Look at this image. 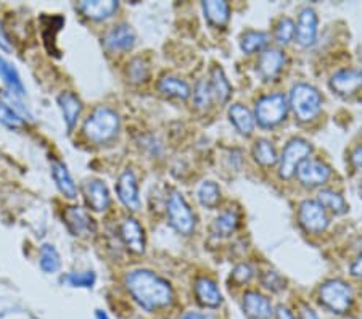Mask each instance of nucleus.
Returning a JSON list of instances; mask_svg holds the SVG:
<instances>
[{
  "instance_id": "nucleus-46",
  "label": "nucleus",
  "mask_w": 362,
  "mask_h": 319,
  "mask_svg": "<svg viewBox=\"0 0 362 319\" xmlns=\"http://www.w3.org/2000/svg\"><path fill=\"white\" fill-rule=\"evenodd\" d=\"M177 319H211V318H209L206 313H203V311L189 310V311H184Z\"/></svg>"
},
{
  "instance_id": "nucleus-48",
  "label": "nucleus",
  "mask_w": 362,
  "mask_h": 319,
  "mask_svg": "<svg viewBox=\"0 0 362 319\" xmlns=\"http://www.w3.org/2000/svg\"><path fill=\"white\" fill-rule=\"evenodd\" d=\"M95 319H112L108 316V313L107 311H103V310H95Z\"/></svg>"
},
{
  "instance_id": "nucleus-33",
  "label": "nucleus",
  "mask_w": 362,
  "mask_h": 319,
  "mask_svg": "<svg viewBox=\"0 0 362 319\" xmlns=\"http://www.w3.org/2000/svg\"><path fill=\"white\" fill-rule=\"evenodd\" d=\"M198 202L202 203V207L208 208V210H214L216 207L221 203V189L214 181H204L198 187Z\"/></svg>"
},
{
  "instance_id": "nucleus-49",
  "label": "nucleus",
  "mask_w": 362,
  "mask_h": 319,
  "mask_svg": "<svg viewBox=\"0 0 362 319\" xmlns=\"http://www.w3.org/2000/svg\"><path fill=\"white\" fill-rule=\"evenodd\" d=\"M361 305H362V290H361Z\"/></svg>"
},
{
  "instance_id": "nucleus-17",
  "label": "nucleus",
  "mask_w": 362,
  "mask_h": 319,
  "mask_svg": "<svg viewBox=\"0 0 362 319\" xmlns=\"http://www.w3.org/2000/svg\"><path fill=\"white\" fill-rule=\"evenodd\" d=\"M119 237L127 250L132 253L145 252V231L136 218H124L119 224Z\"/></svg>"
},
{
  "instance_id": "nucleus-35",
  "label": "nucleus",
  "mask_w": 362,
  "mask_h": 319,
  "mask_svg": "<svg viewBox=\"0 0 362 319\" xmlns=\"http://www.w3.org/2000/svg\"><path fill=\"white\" fill-rule=\"evenodd\" d=\"M192 95H194V102H195L197 108L208 110L209 107L213 105L214 95H213L211 86H209V81H206V79L197 81V84L194 87V92H192Z\"/></svg>"
},
{
  "instance_id": "nucleus-39",
  "label": "nucleus",
  "mask_w": 362,
  "mask_h": 319,
  "mask_svg": "<svg viewBox=\"0 0 362 319\" xmlns=\"http://www.w3.org/2000/svg\"><path fill=\"white\" fill-rule=\"evenodd\" d=\"M0 124L11 127V129H18V127L25 126V120L21 118L18 112L10 108L7 103L0 102Z\"/></svg>"
},
{
  "instance_id": "nucleus-12",
  "label": "nucleus",
  "mask_w": 362,
  "mask_h": 319,
  "mask_svg": "<svg viewBox=\"0 0 362 319\" xmlns=\"http://www.w3.org/2000/svg\"><path fill=\"white\" fill-rule=\"evenodd\" d=\"M330 89L341 97H351L362 91V69L343 68L338 69L329 81Z\"/></svg>"
},
{
  "instance_id": "nucleus-4",
  "label": "nucleus",
  "mask_w": 362,
  "mask_h": 319,
  "mask_svg": "<svg viewBox=\"0 0 362 319\" xmlns=\"http://www.w3.org/2000/svg\"><path fill=\"white\" fill-rule=\"evenodd\" d=\"M324 98L316 87L308 83H298L290 91L288 107L303 123L313 121L322 110Z\"/></svg>"
},
{
  "instance_id": "nucleus-20",
  "label": "nucleus",
  "mask_w": 362,
  "mask_h": 319,
  "mask_svg": "<svg viewBox=\"0 0 362 319\" xmlns=\"http://www.w3.org/2000/svg\"><path fill=\"white\" fill-rule=\"evenodd\" d=\"M119 8V4L115 0H83L78 4V10L83 13L86 18L93 21H102L107 20L110 16H113Z\"/></svg>"
},
{
  "instance_id": "nucleus-15",
  "label": "nucleus",
  "mask_w": 362,
  "mask_h": 319,
  "mask_svg": "<svg viewBox=\"0 0 362 319\" xmlns=\"http://www.w3.org/2000/svg\"><path fill=\"white\" fill-rule=\"evenodd\" d=\"M285 63H287V57H285L284 50L276 47H267L259 54L256 69H258L261 79L269 83V81H274L280 73H282Z\"/></svg>"
},
{
  "instance_id": "nucleus-27",
  "label": "nucleus",
  "mask_w": 362,
  "mask_h": 319,
  "mask_svg": "<svg viewBox=\"0 0 362 319\" xmlns=\"http://www.w3.org/2000/svg\"><path fill=\"white\" fill-rule=\"evenodd\" d=\"M209 86H211L213 95L219 103H226L232 95V86L227 79L224 69L221 66H213L209 74Z\"/></svg>"
},
{
  "instance_id": "nucleus-8",
  "label": "nucleus",
  "mask_w": 362,
  "mask_h": 319,
  "mask_svg": "<svg viewBox=\"0 0 362 319\" xmlns=\"http://www.w3.org/2000/svg\"><path fill=\"white\" fill-rule=\"evenodd\" d=\"M240 308L245 319H274L276 305L259 290H245L240 300Z\"/></svg>"
},
{
  "instance_id": "nucleus-2",
  "label": "nucleus",
  "mask_w": 362,
  "mask_h": 319,
  "mask_svg": "<svg viewBox=\"0 0 362 319\" xmlns=\"http://www.w3.org/2000/svg\"><path fill=\"white\" fill-rule=\"evenodd\" d=\"M354 301L356 295L351 284L338 279V277L322 282L317 289L319 306L334 316H348L353 311Z\"/></svg>"
},
{
  "instance_id": "nucleus-3",
  "label": "nucleus",
  "mask_w": 362,
  "mask_h": 319,
  "mask_svg": "<svg viewBox=\"0 0 362 319\" xmlns=\"http://www.w3.org/2000/svg\"><path fill=\"white\" fill-rule=\"evenodd\" d=\"M121 127L119 115L110 107H97L84 121L83 132L87 141L107 144L118 136Z\"/></svg>"
},
{
  "instance_id": "nucleus-47",
  "label": "nucleus",
  "mask_w": 362,
  "mask_h": 319,
  "mask_svg": "<svg viewBox=\"0 0 362 319\" xmlns=\"http://www.w3.org/2000/svg\"><path fill=\"white\" fill-rule=\"evenodd\" d=\"M0 49L5 50V52H10V50H11L10 40H8V37H7V34H5L2 25H0Z\"/></svg>"
},
{
  "instance_id": "nucleus-9",
  "label": "nucleus",
  "mask_w": 362,
  "mask_h": 319,
  "mask_svg": "<svg viewBox=\"0 0 362 319\" xmlns=\"http://www.w3.org/2000/svg\"><path fill=\"white\" fill-rule=\"evenodd\" d=\"M300 224L311 234H322L330 224L329 214L317 200H303L298 208Z\"/></svg>"
},
{
  "instance_id": "nucleus-6",
  "label": "nucleus",
  "mask_w": 362,
  "mask_h": 319,
  "mask_svg": "<svg viewBox=\"0 0 362 319\" xmlns=\"http://www.w3.org/2000/svg\"><path fill=\"white\" fill-rule=\"evenodd\" d=\"M311 152L313 147L306 139L293 137L288 141L282 150V155H279V178L285 181L293 178L298 166L309 158Z\"/></svg>"
},
{
  "instance_id": "nucleus-38",
  "label": "nucleus",
  "mask_w": 362,
  "mask_h": 319,
  "mask_svg": "<svg viewBox=\"0 0 362 319\" xmlns=\"http://www.w3.org/2000/svg\"><path fill=\"white\" fill-rule=\"evenodd\" d=\"M95 272L93 271H83V272H69V274L65 276L66 284H69L71 287H78V289H92L93 284H95Z\"/></svg>"
},
{
  "instance_id": "nucleus-13",
  "label": "nucleus",
  "mask_w": 362,
  "mask_h": 319,
  "mask_svg": "<svg viewBox=\"0 0 362 319\" xmlns=\"http://www.w3.org/2000/svg\"><path fill=\"white\" fill-rule=\"evenodd\" d=\"M319 33V18L316 10L305 7L298 13L295 25V39L301 47H311L316 42Z\"/></svg>"
},
{
  "instance_id": "nucleus-22",
  "label": "nucleus",
  "mask_w": 362,
  "mask_h": 319,
  "mask_svg": "<svg viewBox=\"0 0 362 319\" xmlns=\"http://www.w3.org/2000/svg\"><path fill=\"white\" fill-rule=\"evenodd\" d=\"M227 113H229L230 123L242 136L248 137L253 134L256 121H255L253 112H251L248 107H245L243 103H232Z\"/></svg>"
},
{
  "instance_id": "nucleus-28",
  "label": "nucleus",
  "mask_w": 362,
  "mask_h": 319,
  "mask_svg": "<svg viewBox=\"0 0 362 319\" xmlns=\"http://www.w3.org/2000/svg\"><path fill=\"white\" fill-rule=\"evenodd\" d=\"M238 223H240V218H238L237 211H233V210L223 211L219 214V216L214 218V221L211 224L213 236L219 237V239L229 237L237 231Z\"/></svg>"
},
{
  "instance_id": "nucleus-19",
  "label": "nucleus",
  "mask_w": 362,
  "mask_h": 319,
  "mask_svg": "<svg viewBox=\"0 0 362 319\" xmlns=\"http://www.w3.org/2000/svg\"><path fill=\"white\" fill-rule=\"evenodd\" d=\"M84 199L90 210L97 213L107 211L110 203H112L108 187L98 179H92V181H87L84 184Z\"/></svg>"
},
{
  "instance_id": "nucleus-21",
  "label": "nucleus",
  "mask_w": 362,
  "mask_h": 319,
  "mask_svg": "<svg viewBox=\"0 0 362 319\" xmlns=\"http://www.w3.org/2000/svg\"><path fill=\"white\" fill-rule=\"evenodd\" d=\"M57 102L58 107L62 110L66 129L68 132H71L74 129V126L78 124L81 113H83V102H81V98L73 94V92H62V94L58 95Z\"/></svg>"
},
{
  "instance_id": "nucleus-16",
  "label": "nucleus",
  "mask_w": 362,
  "mask_h": 319,
  "mask_svg": "<svg viewBox=\"0 0 362 319\" xmlns=\"http://www.w3.org/2000/svg\"><path fill=\"white\" fill-rule=\"evenodd\" d=\"M116 194H118L119 202L124 205L129 211L140 210V195H139V185L136 174L131 170H124L118 178L116 182Z\"/></svg>"
},
{
  "instance_id": "nucleus-37",
  "label": "nucleus",
  "mask_w": 362,
  "mask_h": 319,
  "mask_svg": "<svg viewBox=\"0 0 362 319\" xmlns=\"http://www.w3.org/2000/svg\"><path fill=\"white\" fill-rule=\"evenodd\" d=\"M259 281H261L262 289L267 290V292H271V294H280L287 289V279H285L282 274H279L277 271L269 269V271L262 272Z\"/></svg>"
},
{
  "instance_id": "nucleus-23",
  "label": "nucleus",
  "mask_w": 362,
  "mask_h": 319,
  "mask_svg": "<svg viewBox=\"0 0 362 319\" xmlns=\"http://www.w3.org/2000/svg\"><path fill=\"white\" fill-rule=\"evenodd\" d=\"M50 168L52 178H54L58 190H60L66 199H76V197H78V187H76L71 173L68 171V166L60 160H52Z\"/></svg>"
},
{
  "instance_id": "nucleus-11",
  "label": "nucleus",
  "mask_w": 362,
  "mask_h": 319,
  "mask_svg": "<svg viewBox=\"0 0 362 319\" xmlns=\"http://www.w3.org/2000/svg\"><path fill=\"white\" fill-rule=\"evenodd\" d=\"M194 294L197 303L203 310H219L224 305V295L221 292L218 282L208 276H202L195 281Z\"/></svg>"
},
{
  "instance_id": "nucleus-36",
  "label": "nucleus",
  "mask_w": 362,
  "mask_h": 319,
  "mask_svg": "<svg viewBox=\"0 0 362 319\" xmlns=\"http://www.w3.org/2000/svg\"><path fill=\"white\" fill-rule=\"evenodd\" d=\"M274 39L279 45H287L295 39V23L288 16H282L274 26Z\"/></svg>"
},
{
  "instance_id": "nucleus-40",
  "label": "nucleus",
  "mask_w": 362,
  "mask_h": 319,
  "mask_svg": "<svg viewBox=\"0 0 362 319\" xmlns=\"http://www.w3.org/2000/svg\"><path fill=\"white\" fill-rule=\"evenodd\" d=\"M127 76L132 83H145L150 76L147 62L142 60V58H134L129 63V68H127Z\"/></svg>"
},
{
  "instance_id": "nucleus-31",
  "label": "nucleus",
  "mask_w": 362,
  "mask_h": 319,
  "mask_svg": "<svg viewBox=\"0 0 362 319\" xmlns=\"http://www.w3.org/2000/svg\"><path fill=\"white\" fill-rule=\"evenodd\" d=\"M253 158L258 165L271 168L279 163V153L276 145L269 139H258L253 145Z\"/></svg>"
},
{
  "instance_id": "nucleus-10",
  "label": "nucleus",
  "mask_w": 362,
  "mask_h": 319,
  "mask_svg": "<svg viewBox=\"0 0 362 319\" xmlns=\"http://www.w3.org/2000/svg\"><path fill=\"white\" fill-rule=\"evenodd\" d=\"M63 221L68 231L79 239H90L97 234V223L83 207H68L63 211Z\"/></svg>"
},
{
  "instance_id": "nucleus-26",
  "label": "nucleus",
  "mask_w": 362,
  "mask_h": 319,
  "mask_svg": "<svg viewBox=\"0 0 362 319\" xmlns=\"http://www.w3.org/2000/svg\"><path fill=\"white\" fill-rule=\"evenodd\" d=\"M65 20L62 16H42L40 18V31H42L44 45L50 54H58L57 50V33L60 31Z\"/></svg>"
},
{
  "instance_id": "nucleus-45",
  "label": "nucleus",
  "mask_w": 362,
  "mask_h": 319,
  "mask_svg": "<svg viewBox=\"0 0 362 319\" xmlns=\"http://www.w3.org/2000/svg\"><path fill=\"white\" fill-rule=\"evenodd\" d=\"M349 271H351V276L356 277V279L362 281V253L359 255L358 258H356L353 263H351V268H349Z\"/></svg>"
},
{
  "instance_id": "nucleus-24",
  "label": "nucleus",
  "mask_w": 362,
  "mask_h": 319,
  "mask_svg": "<svg viewBox=\"0 0 362 319\" xmlns=\"http://www.w3.org/2000/svg\"><path fill=\"white\" fill-rule=\"evenodd\" d=\"M204 18L214 28H224L230 20V5L224 0H209L202 4Z\"/></svg>"
},
{
  "instance_id": "nucleus-7",
  "label": "nucleus",
  "mask_w": 362,
  "mask_h": 319,
  "mask_svg": "<svg viewBox=\"0 0 362 319\" xmlns=\"http://www.w3.org/2000/svg\"><path fill=\"white\" fill-rule=\"evenodd\" d=\"M166 213L171 228L182 236L194 234L197 219L194 211L190 210L189 203L180 192H173L168 199Z\"/></svg>"
},
{
  "instance_id": "nucleus-42",
  "label": "nucleus",
  "mask_w": 362,
  "mask_h": 319,
  "mask_svg": "<svg viewBox=\"0 0 362 319\" xmlns=\"http://www.w3.org/2000/svg\"><path fill=\"white\" fill-rule=\"evenodd\" d=\"M296 318L298 319H322L319 313L313 308L309 303H300L296 308Z\"/></svg>"
},
{
  "instance_id": "nucleus-34",
  "label": "nucleus",
  "mask_w": 362,
  "mask_h": 319,
  "mask_svg": "<svg viewBox=\"0 0 362 319\" xmlns=\"http://www.w3.org/2000/svg\"><path fill=\"white\" fill-rule=\"evenodd\" d=\"M39 265H40V269L47 272V274H54V272L60 269L62 266L60 255H58L57 248L52 245V243H44V245L40 247Z\"/></svg>"
},
{
  "instance_id": "nucleus-14",
  "label": "nucleus",
  "mask_w": 362,
  "mask_h": 319,
  "mask_svg": "<svg viewBox=\"0 0 362 319\" xmlns=\"http://www.w3.org/2000/svg\"><path fill=\"white\" fill-rule=\"evenodd\" d=\"M295 176L306 187H319L330 179L332 168L320 160L308 158L298 166Z\"/></svg>"
},
{
  "instance_id": "nucleus-32",
  "label": "nucleus",
  "mask_w": 362,
  "mask_h": 319,
  "mask_svg": "<svg viewBox=\"0 0 362 319\" xmlns=\"http://www.w3.org/2000/svg\"><path fill=\"white\" fill-rule=\"evenodd\" d=\"M317 202L325 211H330L334 214H344L349 208L344 197L332 189H320L317 194Z\"/></svg>"
},
{
  "instance_id": "nucleus-18",
  "label": "nucleus",
  "mask_w": 362,
  "mask_h": 319,
  "mask_svg": "<svg viewBox=\"0 0 362 319\" xmlns=\"http://www.w3.org/2000/svg\"><path fill=\"white\" fill-rule=\"evenodd\" d=\"M136 33L127 25L113 26L105 34L103 44L110 52H127L136 45Z\"/></svg>"
},
{
  "instance_id": "nucleus-25",
  "label": "nucleus",
  "mask_w": 362,
  "mask_h": 319,
  "mask_svg": "<svg viewBox=\"0 0 362 319\" xmlns=\"http://www.w3.org/2000/svg\"><path fill=\"white\" fill-rule=\"evenodd\" d=\"M271 36L266 31H256V29H250V31L243 33L240 37V49L245 55L256 54V52H262L269 45Z\"/></svg>"
},
{
  "instance_id": "nucleus-44",
  "label": "nucleus",
  "mask_w": 362,
  "mask_h": 319,
  "mask_svg": "<svg viewBox=\"0 0 362 319\" xmlns=\"http://www.w3.org/2000/svg\"><path fill=\"white\" fill-rule=\"evenodd\" d=\"M349 161H351V165L356 171H362V145H359V147H356L353 150L351 156H349Z\"/></svg>"
},
{
  "instance_id": "nucleus-43",
  "label": "nucleus",
  "mask_w": 362,
  "mask_h": 319,
  "mask_svg": "<svg viewBox=\"0 0 362 319\" xmlns=\"http://www.w3.org/2000/svg\"><path fill=\"white\" fill-rule=\"evenodd\" d=\"M274 319H298L296 311L288 308L287 305L280 303L276 306V311H274Z\"/></svg>"
},
{
  "instance_id": "nucleus-50",
  "label": "nucleus",
  "mask_w": 362,
  "mask_h": 319,
  "mask_svg": "<svg viewBox=\"0 0 362 319\" xmlns=\"http://www.w3.org/2000/svg\"><path fill=\"white\" fill-rule=\"evenodd\" d=\"M156 319H168V318H156Z\"/></svg>"
},
{
  "instance_id": "nucleus-41",
  "label": "nucleus",
  "mask_w": 362,
  "mask_h": 319,
  "mask_svg": "<svg viewBox=\"0 0 362 319\" xmlns=\"http://www.w3.org/2000/svg\"><path fill=\"white\" fill-rule=\"evenodd\" d=\"M253 277H255V269L251 268L248 263L237 265L230 272V281L235 284L237 287L247 286V284H250Z\"/></svg>"
},
{
  "instance_id": "nucleus-5",
  "label": "nucleus",
  "mask_w": 362,
  "mask_h": 319,
  "mask_svg": "<svg viewBox=\"0 0 362 319\" xmlns=\"http://www.w3.org/2000/svg\"><path fill=\"white\" fill-rule=\"evenodd\" d=\"M288 97L282 92H272L256 100L255 105V121L261 127H276L285 121L288 115Z\"/></svg>"
},
{
  "instance_id": "nucleus-30",
  "label": "nucleus",
  "mask_w": 362,
  "mask_h": 319,
  "mask_svg": "<svg viewBox=\"0 0 362 319\" xmlns=\"http://www.w3.org/2000/svg\"><path fill=\"white\" fill-rule=\"evenodd\" d=\"M0 78L4 79V83L7 84L13 95L23 97L26 94L25 84H23L18 69L15 68V65H11L8 60H5L4 57H0Z\"/></svg>"
},
{
  "instance_id": "nucleus-29",
  "label": "nucleus",
  "mask_w": 362,
  "mask_h": 319,
  "mask_svg": "<svg viewBox=\"0 0 362 319\" xmlns=\"http://www.w3.org/2000/svg\"><path fill=\"white\" fill-rule=\"evenodd\" d=\"M158 91L168 97L179 98V100H187L192 95L190 86L184 79L176 76H165L158 81Z\"/></svg>"
},
{
  "instance_id": "nucleus-1",
  "label": "nucleus",
  "mask_w": 362,
  "mask_h": 319,
  "mask_svg": "<svg viewBox=\"0 0 362 319\" xmlns=\"http://www.w3.org/2000/svg\"><path fill=\"white\" fill-rule=\"evenodd\" d=\"M124 287L139 308L151 315L171 308L176 300L171 282L150 269H134L127 272Z\"/></svg>"
}]
</instances>
